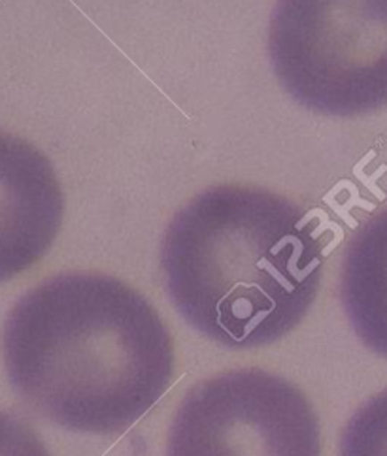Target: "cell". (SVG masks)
<instances>
[{"label": "cell", "mask_w": 387, "mask_h": 456, "mask_svg": "<svg viewBox=\"0 0 387 456\" xmlns=\"http://www.w3.org/2000/svg\"><path fill=\"white\" fill-rule=\"evenodd\" d=\"M12 388L54 425L119 434L167 393L174 347L138 290L104 273L54 275L23 295L3 329Z\"/></svg>", "instance_id": "6da1fadb"}, {"label": "cell", "mask_w": 387, "mask_h": 456, "mask_svg": "<svg viewBox=\"0 0 387 456\" xmlns=\"http://www.w3.org/2000/svg\"><path fill=\"white\" fill-rule=\"evenodd\" d=\"M317 221L259 187L218 185L169 223L161 268L178 314L227 349H257L293 332L324 273Z\"/></svg>", "instance_id": "7a4b0ae2"}, {"label": "cell", "mask_w": 387, "mask_h": 456, "mask_svg": "<svg viewBox=\"0 0 387 456\" xmlns=\"http://www.w3.org/2000/svg\"><path fill=\"white\" fill-rule=\"evenodd\" d=\"M268 59L306 110L353 118L387 106V0H278Z\"/></svg>", "instance_id": "3957f363"}, {"label": "cell", "mask_w": 387, "mask_h": 456, "mask_svg": "<svg viewBox=\"0 0 387 456\" xmlns=\"http://www.w3.org/2000/svg\"><path fill=\"white\" fill-rule=\"evenodd\" d=\"M167 456H321L319 420L309 398L274 373L225 371L185 395Z\"/></svg>", "instance_id": "277c9868"}, {"label": "cell", "mask_w": 387, "mask_h": 456, "mask_svg": "<svg viewBox=\"0 0 387 456\" xmlns=\"http://www.w3.org/2000/svg\"><path fill=\"white\" fill-rule=\"evenodd\" d=\"M62 211V191L50 159L0 130V283L50 251Z\"/></svg>", "instance_id": "5b68a950"}, {"label": "cell", "mask_w": 387, "mask_h": 456, "mask_svg": "<svg viewBox=\"0 0 387 456\" xmlns=\"http://www.w3.org/2000/svg\"><path fill=\"white\" fill-rule=\"evenodd\" d=\"M341 302L353 332L387 358V208L370 216L348 241Z\"/></svg>", "instance_id": "8992f818"}, {"label": "cell", "mask_w": 387, "mask_h": 456, "mask_svg": "<svg viewBox=\"0 0 387 456\" xmlns=\"http://www.w3.org/2000/svg\"><path fill=\"white\" fill-rule=\"evenodd\" d=\"M338 456H387V388L351 415Z\"/></svg>", "instance_id": "52a82bcc"}, {"label": "cell", "mask_w": 387, "mask_h": 456, "mask_svg": "<svg viewBox=\"0 0 387 456\" xmlns=\"http://www.w3.org/2000/svg\"><path fill=\"white\" fill-rule=\"evenodd\" d=\"M0 456H50L25 420L0 410Z\"/></svg>", "instance_id": "ba28073f"}]
</instances>
